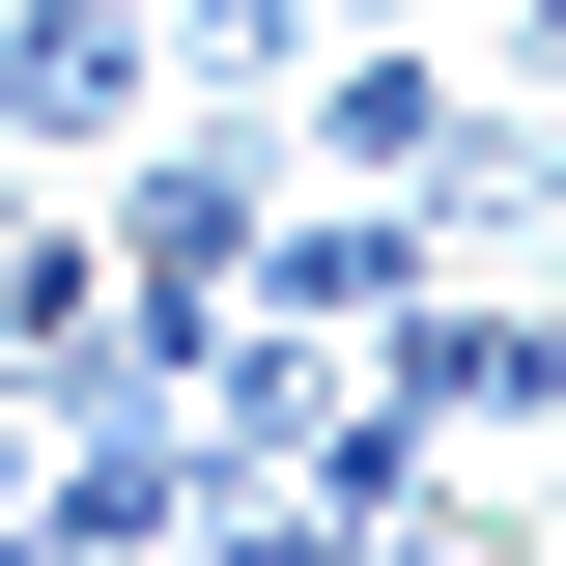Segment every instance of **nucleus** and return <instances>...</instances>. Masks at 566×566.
Wrapping results in <instances>:
<instances>
[{
  "label": "nucleus",
  "mask_w": 566,
  "mask_h": 566,
  "mask_svg": "<svg viewBox=\"0 0 566 566\" xmlns=\"http://www.w3.org/2000/svg\"><path fill=\"white\" fill-rule=\"evenodd\" d=\"M142 29H170V85H283L312 57V0H142Z\"/></svg>",
  "instance_id": "7ed1b4c3"
},
{
  "label": "nucleus",
  "mask_w": 566,
  "mask_h": 566,
  "mask_svg": "<svg viewBox=\"0 0 566 566\" xmlns=\"http://www.w3.org/2000/svg\"><path fill=\"white\" fill-rule=\"evenodd\" d=\"M29 199H57V170H29V142H0V227H29Z\"/></svg>",
  "instance_id": "423d86ee"
},
{
  "label": "nucleus",
  "mask_w": 566,
  "mask_h": 566,
  "mask_svg": "<svg viewBox=\"0 0 566 566\" xmlns=\"http://www.w3.org/2000/svg\"><path fill=\"white\" fill-rule=\"evenodd\" d=\"M0 538H29V397H0Z\"/></svg>",
  "instance_id": "39448f33"
},
{
  "label": "nucleus",
  "mask_w": 566,
  "mask_h": 566,
  "mask_svg": "<svg viewBox=\"0 0 566 566\" xmlns=\"http://www.w3.org/2000/svg\"><path fill=\"white\" fill-rule=\"evenodd\" d=\"M510 85H538V114H566V0H510Z\"/></svg>",
  "instance_id": "20e7f679"
},
{
  "label": "nucleus",
  "mask_w": 566,
  "mask_h": 566,
  "mask_svg": "<svg viewBox=\"0 0 566 566\" xmlns=\"http://www.w3.org/2000/svg\"><path fill=\"white\" fill-rule=\"evenodd\" d=\"M397 283H424V199H368V170H340V199H255V255H227V312H283V340H368Z\"/></svg>",
  "instance_id": "f03ea898"
},
{
  "label": "nucleus",
  "mask_w": 566,
  "mask_h": 566,
  "mask_svg": "<svg viewBox=\"0 0 566 566\" xmlns=\"http://www.w3.org/2000/svg\"><path fill=\"white\" fill-rule=\"evenodd\" d=\"M142 114H170V29L142 0H0V142L29 170H114Z\"/></svg>",
  "instance_id": "f257e3e1"
},
{
  "label": "nucleus",
  "mask_w": 566,
  "mask_h": 566,
  "mask_svg": "<svg viewBox=\"0 0 566 566\" xmlns=\"http://www.w3.org/2000/svg\"><path fill=\"white\" fill-rule=\"evenodd\" d=\"M538 510H566V482H538Z\"/></svg>",
  "instance_id": "0eeeda50"
}]
</instances>
